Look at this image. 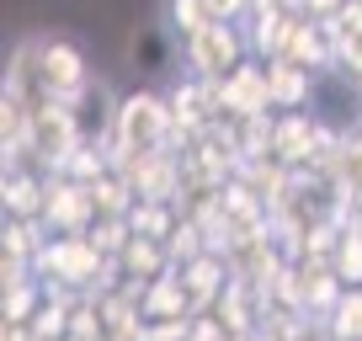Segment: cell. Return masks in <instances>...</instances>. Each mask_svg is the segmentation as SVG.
<instances>
[{
  "mask_svg": "<svg viewBox=\"0 0 362 341\" xmlns=\"http://www.w3.org/2000/svg\"><path fill=\"white\" fill-rule=\"evenodd\" d=\"M170 96L155 91V86H139V91H123L112 117V166L134 155H149V149H165L170 144Z\"/></svg>",
  "mask_w": 362,
  "mask_h": 341,
  "instance_id": "obj_1",
  "label": "cell"
},
{
  "mask_svg": "<svg viewBox=\"0 0 362 341\" xmlns=\"http://www.w3.org/2000/svg\"><path fill=\"white\" fill-rule=\"evenodd\" d=\"M37 75H43V96L48 102H69L86 107L90 91H96V69H90L86 48L64 33H37Z\"/></svg>",
  "mask_w": 362,
  "mask_h": 341,
  "instance_id": "obj_2",
  "label": "cell"
},
{
  "mask_svg": "<svg viewBox=\"0 0 362 341\" xmlns=\"http://www.w3.org/2000/svg\"><path fill=\"white\" fill-rule=\"evenodd\" d=\"M86 139H90V134H86V117H80V107H69V102H43V107H33L27 166L43 170V176H59V170H64V160L75 155Z\"/></svg>",
  "mask_w": 362,
  "mask_h": 341,
  "instance_id": "obj_3",
  "label": "cell"
},
{
  "mask_svg": "<svg viewBox=\"0 0 362 341\" xmlns=\"http://www.w3.org/2000/svg\"><path fill=\"white\" fill-rule=\"evenodd\" d=\"M245 59H256V54H250L240 22H214L208 33H197L192 43H181V64H187L192 80H229Z\"/></svg>",
  "mask_w": 362,
  "mask_h": 341,
  "instance_id": "obj_4",
  "label": "cell"
},
{
  "mask_svg": "<svg viewBox=\"0 0 362 341\" xmlns=\"http://www.w3.org/2000/svg\"><path fill=\"white\" fill-rule=\"evenodd\" d=\"M102 250L90 245V235H54L43 245V256L33 262V277L37 283H64V288H80L90 294V277L102 272Z\"/></svg>",
  "mask_w": 362,
  "mask_h": 341,
  "instance_id": "obj_5",
  "label": "cell"
},
{
  "mask_svg": "<svg viewBox=\"0 0 362 341\" xmlns=\"http://www.w3.org/2000/svg\"><path fill=\"white\" fill-rule=\"evenodd\" d=\"M176 48H181V37L170 33L165 22H139L134 33H128V43H123V64H128L134 80H149V86H155V75L170 69Z\"/></svg>",
  "mask_w": 362,
  "mask_h": 341,
  "instance_id": "obj_6",
  "label": "cell"
},
{
  "mask_svg": "<svg viewBox=\"0 0 362 341\" xmlns=\"http://www.w3.org/2000/svg\"><path fill=\"white\" fill-rule=\"evenodd\" d=\"M43 224L54 235H86L96 224V203H90V187L69 182V176H48L43 192Z\"/></svg>",
  "mask_w": 362,
  "mask_h": 341,
  "instance_id": "obj_7",
  "label": "cell"
},
{
  "mask_svg": "<svg viewBox=\"0 0 362 341\" xmlns=\"http://www.w3.org/2000/svg\"><path fill=\"white\" fill-rule=\"evenodd\" d=\"M123 176L134 182V197H149V203H176L181 192V155L176 149H149V155L123 160Z\"/></svg>",
  "mask_w": 362,
  "mask_h": 341,
  "instance_id": "obj_8",
  "label": "cell"
},
{
  "mask_svg": "<svg viewBox=\"0 0 362 341\" xmlns=\"http://www.w3.org/2000/svg\"><path fill=\"white\" fill-rule=\"evenodd\" d=\"M218 107H224L229 123L256 117V112H277V107H272V86H267V64H261V59H245V64L218 86Z\"/></svg>",
  "mask_w": 362,
  "mask_h": 341,
  "instance_id": "obj_9",
  "label": "cell"
},
{
  "mask_svg": "<svg viewBox=\"0 0 362 341\" xmlns=\"http://www.w3.org/2000/svg\"><path fill=\"white\" fill-rule=\"evenodd\" d=\"M261 64H267L272 107H277V112H309V102H315V69L293 64L288 54H277V59H261Z\"/></svg>",
  "mask_w": 362,
  "mask_h": 341,
  "instance_id": "obj_10",
  "label": "cell"
},
{
  "mask_svg": "<svg viewBox=\"0 0 362 341\" xmlns=\"http://www.w3.org/2000/svg\"><path fill=\"white\" fill-rule=\"evenodd\" d=\"M229 277H235V267H229V256H218V250H208V256H197V262L181 267V283L192 294V315L214 309V299L229 288Z\"/></svg>",
  "mask_w": 362,
  "mask_h": 341,
  "instance_id": "obj_11",
  "label": "cell"
},
{
  "mask_svg": "<svg viewBox=\"0 0 362 341\" xmlns=\"http://www.w3.org/2000/svg\"><path fill=\"white\" fill-rule=\"evenodd\" d=\"M320 117L315 112H277V128H272V155L283 166H304L309 149H315Z\"/></svg>",
  "mask_w": 362,
  "mask_h": 341,
  "instance_id": "obj_12",
  "label": "cell"
},
{
  "mask_svg": "<svg viewBox=\"0 0 362 341\" xmlns=\"http://www.w3.org/2000/svg\"><path fill=\"white\" fill-rule=\"evenodd\" d=\"M144 320H192V294L181 283V267H170L165 277L144 283V299H139Z\"/></svg>",
  "mask_w": 362,
  "mask_h": 341,
  "instance_id": "obj_13",
  "label": "cell"
},
{
  "mask_svg": "<svg viewBox=\"0 0 362 341\" xmlns=\"http://www.w3.org/2000/svg\"><path fill=\"white\" fill-rule=\"evenodd\" d=\"M288 59L293 64H304V69H336V54H330V37H325V27L315 22V16H304L298 22V33H293V43H288Z\"/></svg>",
  "mask_w": 362,
  "mask_h": 341,
  "instance_id": "obj_14",
  "label": "cell"
},
{
  "mask_svg": "<svg viewBox=\"0 0 362 341\" xmlns=\"http://www.w3.org/2000/svg\"><path fill=\"white\" fill-rule=\"evenodd\" d=\"M123 267H128V277H139V283H155V277H165V272H170V250H165V240L134 235V240H128V250H123Z\"/></svg>",
  "mask_w": 362,
  "mask_h": 341,
  "instance_id": "obj_15",
  "label": "cell"
},
{
  "mask_svg": "<svg viewBox=\"0 0 362 341\" xmlns=\"http://www.w3.org/2000/svg\"><path fill=\"white\" fill-rule=\"evenodd\" d=\"M90 203H96V219H102V214H128V208L139 203V197H134V182L123 176V166H112L107 176H96V182H90Z\"/></svg>",
  "mask_w": 362,
  "mask_h": 341,
  "instance_id": "obj_16",
  "label": "cell"
},
{
  "mask_svg": "<svg viewBox=\"0 0 362 341\" xmlns=\"http://www.w3.org/2000/svg\"><path fill=\"white\" fill-rule=\"evenodd\" d=\"M160 22H165L181 43H192L197 33L214 27V11H208V0H165V16H160Z\"/></svg>",
  "mask_w": 362,
  "mask_h": 341,
  "instance_id": "obj_17",
  "label": "cell"
},
{
  "mask_svg": "<svg viewBox=\"0 0 362 341\" xmlns=\"http://www.w3.org/2000/svg\"><path fill=\"white\" fill-rule=\"evenodd\" d=\"M37 309H43V283H37V277H11V283H6V304H0L6 325H27Z\"/></svg>",
  "mask_w": 362,
  "mask_h": 341,
  "instance_id": "obj_18",
  "label": "cell"
},
{
  "mask_svg": "<svg viewBox=\"0 0 362 341\" xmlns=\"http://www.w3.org/2000/svg\"><path fill=\"white\" fill-rule=\"evenodd\" d=\"M325 336L330 341H362V288L341 294V304L325 315Z\"/></svg>",
  "mask_w": 362,
  "mask_h": 341,
  "instance_id": "obj_19",
  "label": "cell"
},
{
  "mask_svg": "<svg viewBox=\"0 0 362 341\" xmlns=\"http://www.w3.org/2000/svg\"><path fill=\"white\" fill-rule=\"evenodd\" d=\"M176 203H149V197H139L134 208H128V224H134V235H155V240H165L170 229H176Z\"/></svg>",
  "mask_w": 362,
  "mask_h": 341,
  "instance_id": "obj_20",
  "label": "cell"
},
{
  "mask_svg": "<svg viewBox=\"0 0 362 341\" xmlns=\"http://www.w3.org/2000/svg\"><path fill=\"white\" fill-rule=\"evenodd\" d=\"M86 235H90V245L102 250V256H123L128 240H134V224H128V214H102Z\"/></svg>",
  "mask_w": 362,
  "mask_h": 341,
  "instance_id": "obj_21",
  "label": "cell"
},
{
  "mask_svg": "<svg viewBox=\"0 0 362 341\" xmlns=\"http://www.w3.org/2000/svg\"><path fill=\"white\" fill-rule=\"evenodd\" d=\"M351 197H362V128H346L341 139V155H336V170H330Z\"/></svg>",
  "mask_w": 362,
  "mask_h": 341,
  "instance_id": "obj_22",
  "label": "cell"
},
{
  "mask_svg": "<svg viewBox=\"0 0 362 341\" xmlns=\"http://www.w3.org/2000/svg\"><path fill=\"white\" fill-rule=\"evenodd\" d=\"M330 267L341 272V283L346 288H362V235L346 224V235H341V245H336V256H330Z\"/></svg>",
  "mask_w": 362,
  "mask_h": 341,
  "instance_id": "obj_23",
  "label": "cell"
},
{
  "mask_svg": "<svg viewBox=\"0 0 362 341\" xmlns=\"http://www.w3.org/2000/svg\"><path fill=\"white\" fill-rule=\"evenodd\" d=\"M330 54H336V75L346 80V86H362V33L336 37V43H330Z\"/></svg>",
  "mask_w": 362,
  "mask_h": 341,
  "instance_id": "obj_24",
  "label": "cell"
},
{
  "mask_svg": "<svg viewBox=\"0 0 362 341\" xmlns=\"http://www.w3.org/2000/svg\"><path fill=\"white\" fill-rule=\"evenodd\" d=\"M187 330H192V320H144L134 341H187Z\"/></svg>",
  "mask_w": 362,
  "mask_h": 341,
  "instance_id": "obj_25",
  "label": "cell"
},
{
  "mask_svg": "<svg viewBox=\"0 0 362 341\" xmlns=\"http://www.w3.org/2000/svg\"><path fill=\"white\" fill-rule=\"evenodd\" d=\"M187 341H235V330H229L224 320L214 315V309H203V315H192V330H187Z\"/></svg>",
  "mask_w": 362,
  "mask_h": 341,
  "instance_id": "obj_26",
  "label": "cell"
},
{
  "mask_svg": "<svg viewBox=\"0 0 362 341\" xmlns=\"http://www.w3.org/2000/svg\"><path fill=\"white\" fill-rule=\"evenodd\" d=\"M250 6L256 0H208V11H214V22H245Z\"/></svg>",
  "mask_w": 362,
  "mask_h": 341,
  "instance_id": "obj_27",
  "label": "cell"
},
{
  "mask_svg": "<svg viewBox=\"0 0 362 341\" xmlns=\"http://www.w3.org/2000/svg\"><path fill=\"white\" fill-rule=\"evenodd\" d=\"M0 341H43V336H37L33 325H6V336H0Z\"/></svg>",
  "mask_w": 362,
  "mask_h": 341,
  "instance_id": "obj_28",
  "label": "cell"
},
{
  "mask_svg": "<svg viewBox=\"0 0 362 341\" xmlns=\"http://www.w3.org/2000/svg\"><path fill=\"white\" fill-rule=\"evenodd\" d=\"M298 341H330V336H325V325H315L309 336H298Z\"/></svg>",
  "mask_w": 362,
  "mask_h": 341,
  "instance_id": "obj_29",
  "label": "cell"
},
{
  "mask_svg": "<svg viewBox=\"0 0 362 341\" xmlns=\"http://www.w3.org/2000/svg\"><path fill=\"white\" fill-rule=\"evenodd\" d=\"M59 341H69V336H59Z\"/></svg>",
  "mask_w": 362,
  "mask_h": 341,
  "instance_id": "obj_30",
  "label": "cell"
}]
</instances>
